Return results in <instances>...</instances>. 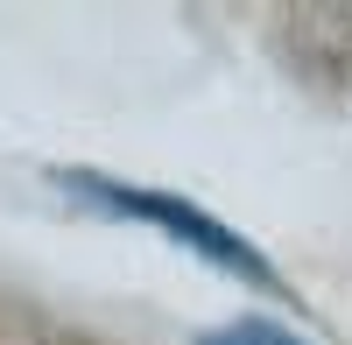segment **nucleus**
I'll return each instance as SVG.
<instances>
[{"instance_id":"f257e3e1","label":"nucleus","mask_w":352,"mask_h":345,"mask_svg":"<svg viewBox=\"0 0 352 345\" xmlns=\"http://www.w3.org/2000/svg\"><path fill=\"white\" fill-rule=\"evenodd\" d=\"M64 190H78V197H92V205H106V212H120V219H141V225H155V233H169V240H184L197 261H212V268H226V275H240L247 289H268V296H282L289 303V289H282V275L261 261V254L232 233V225H219L212 212H197L190 197H169V190H141V183H120V177H92V169H64Z\"/></svg>"},{"instance_id":"f03ea898","label":"nucleus","mask_w":352,"mask_h":345,"mask_svg":"<svg viewBox=\"0 0 352 345\" xmlns=\"http://www.w3.org/2000/svg\"><path fill=\"white\" fill-rule=\"evenodd\" d=\"M197 345H310V338H296V331L275 324V318H232L219 331H204Z\"/></svg>"}]
</instances>
